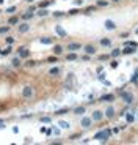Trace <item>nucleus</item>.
Listing matches in <instances>:
<instances>
[{
	"label": "nucleus",
	"instance_id": "obj_41",
	"mask_svg": "<svg viewBox=\"0 0 138 145\" xmlns=\"http://www.w3.org/2000/svg\"><path fill=\"white\" fill-rule=\"evenodd\" d=\"M77 13H79V10H71V11H69V14H77Z\"/></svg>",
	"mask_w": 138,
	"mask_h": 145
},
{
	"label": "nucleus",
	"instance_id": "obj_8",
	"mask_svg": "<svg viewBox=\"0 0 138 145\" xmlns=\"http://www.w3.org/2000/svg\"><path fill=\"white\" fill-rule=\"evenodd\" d=\"M105 117H107V118H113V117H115V109L111 107V106H108V107H107V110H105Z\"/></svg>",
	"mask_w": 138,
	"mask_h": 145
},
{
	"label": "nucleus",
	"instance_id": "obj_1",
	"mask_svg": "<svg viewBox=\"0 0 138 145\" xmlns=\"http://www.w3.org/2000/svg\"><path fill=\"white\" fill-rule=\"evenodd\" d=\"M111 134V131L110 129H105V131H99V133L94 136V139H97V140H101V142H107V139H108V136Z\"/></svg>",
	"mask_w": 138,
	"mask_h": 145
},
{
	"label": "nucleus",
	"instance_id": "obj_38",
	"mask_svg": "<svg viewBox=\"0 0 138 145\" xmlns=\"http://www.w3.org/2000/svg\"><path fill=\"white\" fill-rule=\"evenodd\" d=\"M27 65H28V66H34V65H36V62H33V60H28V62H27Z\"/></svg>",
	"mask_w": 138,
	"mask_h": 145
},
{
	"label": "nucleus",
	"instance_id": "obj_22",
	"mask_svg": "<svg viewBox=\"0 0 138 145\" xmlns=\"http://www.w3.org/2000/svg\"><path fill=\"white\" fill-rule=\"evenodd\" d=\"M32 18H33V11H28V13H25V14L22 16L24 21H28V19H32Z\"/></svg>",
	"mask_w": 138,
	"mask_h": 145
},
{
	"label": "nucleus",
	"instance_id": "obj_37",
	"mask_svg": "<svg viewBox=\"0 0 138 145\" xmlns=\"http://www.w3.org/2000/svg\"><path fill=\"white\" fill-rule=\"evenodd\" d=\"M14 11H16V6H10V8L6 10V13H14Z\"/></svg>",
	"mask_w": 138,
	"mask_h": 145
},
{
	"label": "nucleus",
	"instance_id": "obj_23",
	"mask_svg": "<svg viewBox=\"0 0 138 145\" xmlns=\"http://www.w3.org/2000/svg\"><path fill=\"white\" fill-rule=\"evenodd\" d=\"M52 3H53V0H47V2H42V3H39V8H46V6L52 5Z\"/></svg>",
	"mask_w": 138,
	"mask_h": 145
},
{
	"label": "nucleus",
	"instance_id": "obj_27",
	"mask_svg": "<svg viewBox=\"0 0 138 145\" xmlns=\"http://www.w3.org/2000/svg\"><path fill=\"white\" fill-rule=\"evenodd\" d=\"M10 27H11L10 24L5 25V27H0V33H6V32H10Z\"/></svg>",
	"mask_w": 138,
	"mask_h": 145
},
{
	"label": "nucleus",
	"instance_id": "obj_31",
	"mask_svg": "<svg viewBox=\"0 0 138 145\" xmlns=\"http://www.w3.org/2000/svg\"><path fill=\"white\" fill-rule=\"evenodd\" d=\"M107 5H108V3H107L105 0H99L97 2V6H107Z\"/></svg>",
	"mask_w": 138,
	"mask_h": 145
},
{
	"label": "nucleus",
	"instance_id": "obj_15",
	"mask_svg": "<svg viewBox=\"0 0 138 145\" xmlns=\"http://www.w3.org/2000/svg\"><path fill=\"white\" fill-rule=\"evenodd\" d=\"M66 60H68V62H72V60H77V54H74V52H71V54H68V55H66Z\"/></svg>",
	"mask_w": 138,
	"mask_h": 145
},
{
	"label": "nucleus",
	"instance_id": "obj_45",
	"mask_svg": "<svg viewBox=\"0 0 138 145\" xmlns=\"http://www.w3.org/2000/svg\"><path fill=\"white\" fill-rule=\"evenodd\" d=\"M113 2H119V0H113Z\"/></svg>",
	"mask_w": 138,
	"mask_h": 145
},
{
	"label": "nucleus",
	"instance_id": "obj_42",
	"mask_svg": "<svg viewBox=\"0 0 138 145\" xmlns=\"http://www.w3.org/2000/svg\"><path fill=\"white\" fill-rule=\"evenodd\" d=\"M49 62H57V57H49Z\"/></svg>",
	"mask_w": 138,
	"mask_h": 145
},
{
	"label": "nucleus",
	"instance_id": "obj_43",
	"mask_svg": "<svg viewBox=\"0 0 138 145\" xmlns=\"http://www.w3.org/2000/svg\"><path fill=\"white\" fill-rule=\"evenodd\" d=\"M86 11H88V13L89 11H94V6H88V8H86Z\"/></svg>",
	"mask_w": 138,
	"mask_h": 145
},
{
	"label": "nucleus",
	"instance_id": "obj_48",
	"mask_svg": "<svg viewBox=\"0 0 138 145\" xmlns=\"http://www.w3.org/2000/svg\"><path fill=\"white\" fill-rule=\"evenodd\" d=\"M137 33H138V28H137Z\"/></svg>",
	"mask_w": 138,
	"mask_h": 145
},
{
	"label": "nucleus",
	"instance_id": "obj_33",
	"mask_svg": "<svg viewBox=\"0 0 138 145\" xmlns=\"http://www.w3.org/2000/svg\"><path fill=\"white\" fill-rule=\"evenodd\" d=\"M126 120H127L129 123H132V121H133V115H130V114H127V115H126Z\"/></svg>",
	"mask_w": 138,
	"mask_h": 145
},
{
	"label": "nucleus",
	"instance_id": "obj_36",
	"mask_svg": "<svg viewBox=\"0 0 138 145\" xmlns=\"http://www.w3.org/2000/svg\"><path fill=\"white\" fill-rule=\"evenodd\" d=\"M118 65H119V63L116 62V60H113V62L110 63V66H111V68H118Z\"/></svg>",
	"mask_w": 138,
	"mask_h": 145
},
{
	"label": "nucleus",
	"instance_id": "obj_3",
	"mask_svg": "<svg viewBox=\"0 0 138 145\" xmlns=\"http://www.w3.org/2000/svg\"><path fill=\"white\" fill-rule=\"evenodd\" d=\"M91 123H93V118L83 117V118H82V121H80V125L83 126V128H89V126H91Z\"/></svg>",
	"mask_w": 138,
	"mask_h": 145
},
{
	"label": "nucleus",
	"instance_id": "obj_6",
	"mask_svg": "<svg viewBox=\"0 0 138 145\" xmlns=\"http://www.w3.org/2000/svg\"><path fill=\"white\" fill-rule=\"evenodd\" d=\"M79 49H82L80 43H71V44L68 46V50H79Z\"/></svg>",
	"mask_w": 138,
	"mask_h": 145
},
{
	"label": "nucleus",
	"instance_id": "obj_16",
	"mask_svg": "<svg viewBox=\"0 0 138 145\" xmlns=\"http://www.w3.org/2000/svg\"><path fill=\"white\" fill-rule=\"evenodd\" d=\"M55 30H57V33H58V35H60V36H63V38H64V36H66V32H64V30H63V28H61V27H60V25H57V27H55Z\"/></svg>",
	"mask_w": 138,
	"mask_h": 145
},
{
	"label": "nucleus",
	"instance_id": "obj_4",
	"mask_svg": "<svg viewBox=\"0 0 138 145\" xmlns=\"http://www.w3.org/2000/svg\"><path fill=\"white\" fill-rule=\"evenodd\" d=\"M32 95H33V88L32 87H25L24 90H22V96L24 98H30Z\"/></svg>",
	"mask_w": 138,
	"mask_h": 145
},
{
	"label": "nucleus",
	"instance_id": "obj_25",
	"mask_svg": "<svg viewBox=\"0 0 138 145\" xmlns=\"http://www.w3.org/2000/svg\"><path fill=\"white\" fill-rule=\"evenodd\" d=\"M47 14H49V11L44 10V8H41V10L38 11V16H41V18H42V16H47Z\"/></svg>",
	"mask_w": 138,
	"mask_h": 145
},
{
	"label": "nucleus",
	"instance_id": "obj_35",
	"mask_svg": "<svg viewBox=\"0 0 138 145\" xmlns=\"http://www.w3.org/2000/svg\"><path fill=\"white\" fill-rule=\"evenodd\" d=\"M63 14H64L63 11H55V13H53V16H55V18H61Z\"/></svg>",
	"mask_w": 138,
	"mask_h": 145
},
{
	"label": "nucleus",
	"instance_id": "obj_13",
	"mask_svg": "<svg viewBox=\"0 0 138 145\" xmlns=\"http://www.w3.org/2000/svg\"><path fill=\"white\" fill-rule=\"evenodd\" d=\"M74 114H75V115L85 114V107H83V106H79V107H75V109H74Z\"/></svg>",
	"mask_w": 138,
	"mask_h": 145
},
{
	"label": "nucleus",
	"instance_id": "obj_28",
	"mask_svg": "<svg viewBox=\"0 0 138 145\" xmlns=\"http://www.w3.org/2000/svg\"><path fill=\"white\" fill-rule=\"evenodd\" d=\"M119 54H122V52H121L119 49H115V50H111V54H110V55H111V57H115V58H116Z\"/></svg>",
	"mask_w": 138,
	"mask_h": 145
},
{
	"label": "nucleus",
	"instance_id": "obj_40",
	"mask_svg": "<svg viewBox=\"0 0 138 145\" xmlns=\"http://www.w3.org/2000/svg\"><path fill=\"white\" fill-rule=\"evenodd\" d=\"M99 58H101V62H102V60H107V58H108V55H101Z\"/></svg>",
	"mask_w": 138,
	"mask_h": 145
},
{
	"label": "nucleus",
	"instance_id": "obj_17",
	"mask_svg": "<svg viewBox=\"0 0 138 145\" xmlns=\"http://www.w3.org/2000/svg\"><path fill=\"white\" fill-rule=\"evenodd\" d=\"M39 41L42 43V44H52V38H49V36H42Z\"/></svg>",
	"mask_w": 138,
	"mask_h": 145
},
{
	"label": "nucleus",
	"instance_id": "obj_26",
	"mask_svg": "<svg viewBox=\"0 0 138 145\" xmlns=\"http://www.w3.org/2000/svg\"><path fill=\"white\" fill-rule=\"evenodd\" d=\"M101 44L102 46H111V41L107 40V38H104V40H101Z\"/></svg>",
	"mask_w": 138,
	"mask_h": 145
},
{
	"label": "nucleus",
	"instance_id": "obj_5",
	"mask_svg": "<svg viewBox=\"0 0 138 145\" xmlns=\"http://www.w3.org/2000/svg\"><path fill=\"white\" fill-rule=\"evenodd\" d=\"M105 28H107V30H115V28H116V24H115L111 19H107V21H105Z\"/></svg>",
	"mask_w": 138,
	"mask_h": 145
},
{
	"label": "nucleus",
	"instance_id": "obj_11",
	"mask_svg": "<svg viewBox=\"0 0 138 145\" xmlns=\"http://www.w3.org/2000/svg\"><path fill=\"white\" fill-rule=\"evenodd\" d=\"M28 55H30V50L28 49H22V48L19 49V57L20 58H27Z\"/></svg>",
	"mask_w": 138,
	"mask_h": 145
},
{
	"label": "nucleus",
	"instance_id": "obj_32",
	"mask_svg": "<svg viewBox=\"0 0 138 145\" xmlns=\"http://www.w3.org/2000/svg\"><path fill=\"white\" fill-rule=\"evenodd\" d=\"M5 41H6V44H13V43H14V38L8 36V38H5Z\"/></svg>",
	"mask_w": 138,
	"mask_h": 145
},
{
	"label": "nucleus",
	"instance_id": "obj_10",
	"mask_svg": "<svg viewBox=\"0 0 138 145\" xmlns=\"http://www.w3.org/2000/svg\"><path fill=\"white\" fill-rule=\"evenodd\" d=\"M102 115L104 114L101 112V110H96V112H93V117L91 118H93L94 121H99V120H102Z\"/></svg>",
	"mask_w": 138,
	"mask_h": 145
},
{
	"label": "nucleus",
	"instance_id": "obj_46",
	"mask_svg": "<svg viewBox=\"0 0 138 145\" xmlns=\"http://www.w3.org/2000/svg\"><path fill=\"white\" fill-rule=\"evenodd\" d=\"M0 3H3V0H0Z\"/></svg>",
	"mask_w": 138,
	"mask_h": 145
},
{
	"label": "nucleus",
	"instance_id": "obj_34",
	"mask_svg": "<svg viewBox=\"0 0 138 145\" xmlns=\"http://www.w3.org/2000/svg\"><path fill=\"white\" fill-rule=\"evenodd\" d=\"M41 121L42 123H50V117H41Z\"/></svg>",
	"mask_w": 138,
	"mask_h": 145
},
{
	"label": "nucleus",
	"instance_id": "obj_20",
	"mask_svg": "<svg viewBox=\"0 0 138 145\" xmlns=\"http://www.w3.org/2000/svg\"><path fill=\"white\" fill-rule=\"evenodd\" d=\"M11 44H10V48H5V49H3V50H0V54H2V55H10L11 54Z\"/></svg>",
	"mask_w": 138,
	"mask_h": 145
},
{
	"label": "nucleus",
	"instance_id": "obj_12",
	"mask_svg": "<svg viewBox=\"0 0 138 145\" xmlns=\"http://www.w3.org/2000/svg\"><path fill=\"white\" fill-rule=\"evenodd\" d=\"M113 99H115V95H111V93H107V95L101 96V101H113Z\"/></svg>",
	"mask_w": 138,
	"mask_h": 145
},
{
	"label": "nucleus",
	"instance_id": "obj_29",
	"mask_svg": "<svg viewBox=\"0 0 138 145\" xmlns=\"http://www.w3.org/2000/svg\"><path fill=\"white\" fill-rule=\"evenodd\" d=\"M11 63H13V66H16V68H17V66H20V60H19V58H14V60H13Z\"/></svg>",
	"mask_w": 138,
	"mask_h": 145
},
{
	"label": "nucleus",
	"instance_id": "obj_24",
	"mask_svg": "<svg viewBox=\"0 0 138 145\" xmlns=\"http://www.w3.org/2000/svg\"><path fill=\"white\" fill-rule=\"evenodd\" d=\"M58 126H60V128H63V129H68V128H69V123H68V121H63V120H61V121L58 123Z\"/></svg>",
	"mask_w": 138,
	"mask_h": 145
},
{
	"label": "nucleus",
	"instance_id": "obj_30",
	"mask_svg": "<svg viewBox=\"0 0 138 145\" xmlns=\"http://www.w3.org/2000/svg\"><path fill=\"white\" fill-rule=\"evenodd\" d=\"M68 110H69L68 107H64V109H60V110H57V115H63V114H66Z\"/></svg>",
	"mask_w": 138,
	"mask_h": 145
},
{
	"label": "nucleus",
	"instance_id": "obj_14",
	"mask_svg": "<svg viewBox=\"0 0 138 145\" xmlns=\"http://www.w3.org/2000/svg\"><path fill=\"white\" fill-rule=\"evenodd\" d=\"M28 30H30V27H28L27 24H20L19 25V32L20 33H25V32H28Z\"/></svg>",
	"mask_w": 138,
	"mask_h": 145
},
{
	"label": "nucleus",
	"instance_id": "obj_7",
	"mask_svg": "<svg viewBox=\"0 0 138 145\" xmlns=\"http://www.w3.org/2000/svg\"><path fill=\"white\" fill-rule=\"evenodd\" d=\"M121 52H122V54H127V55H130V54L135 52V48H133V46H127V44H126V48L121 50Z\"/></svg>",
	"mask_w": 138,
	"mask_h": 145
},
{
	"label": "nucleus",
	"instance_id": "obj_9",
	"mask_svg": "<svg viewBox=\"0 0 138 145\" xmlns=\"http://www.w3.org/2000/svg\"><path fill=\"white\" fill-rule=\"evenodd\" d=\"M85 52L88 55H93V54H96V48L91 46V44H88V46H85Z\"/></svg>",
	"mask_w": 138,
	"mask_h": 145
},
{
	"label": "nucleus",
	"instance_id": "obj_18",
	"mask_svg": "<svg viewBox=\"0 0 138 145\" xmlns=\"http://www.w3.org/2000/svg\"><path fill=\"white\" fill-rule=\"evenodd\" d=\"M17 22H19V18H16V16H13V18L8 19V24H10V25H16Z\"/></svg>",
	"mask_w": 138,
	"mask_h": 145
},
{
	"label": "nucleus",
	"instance_id": "obj_44",
	"mask_svg": "<svg viewBox=\"0 0 138 145\" xmlns=\"http://www.w3.org/2000/svg\"><path fill=\"white\" fill-rule=\"evenodd\" d=\"M27 2H28V3H32V2H34V0H27Z\"/></svg>",
	"mask_w": 138,
	"mask_h": 145
},
{
	"label": "nucleus",
	"instance_id": "obj_19",
	"mask_svg": "<svg viewBox=\"0 0 138 145\" xmlns=\"http://www.w3.org/2000/svg\"><path fill=\"white\" fill-rule=\"evenodd\" d=\"M61 52H63V48H61V46H53V54H55V55H60Z\"/></svg>",
	"mask_w": 138,
	"mask_h": 145
},
{
	"label": "nucleus",
	"instance_id": "obj_21",
	"mask_svg": "<svg viewBox=\"0 0 138 145\" xmlns=\"http://www.w3.org/2000/svg\"><path fill=\"white\" fill-rule=\"evenodd\" d=\"M49 74H50V76H57V74H60V68H50Z\"/></svg>",
	"mask_w": 138,
	"mask_h": 145
},
{
	"label": "nucleus",
	"instance_id": "obj_47",
	"mask_svg": "<svg viewBox=\"0 0 138 145\" xmlns=\"http://www.w3.org/2000/svg\"><path fill=\"white\" fill-rule=\"evenodd\" d=\"M0 123H3V121H2V118H0Z\"/></svg>",
	"mask_w": 138,
	"mask_h": 145
},
{
	"label": "nucleus",
	"instance_id": "obj_39",
	"mask_svg": "<svg viewBox=\"0 0 138 145\" xmlns=\"http://www.w3.org/2000/svg\"><path fill=\"white\" fill-rule=\"evenodd\" d=\"M126 44H129V46H133V48H137V43H133V41H129V43H126Z\"/></svg>",
	"mask_w": 138,
	"mask_h": 145
},
{
	"label": "nucleus",
	"instance_id": "obj_2",
	"mask_svg": "<svg viewBox=\"0 0 138 145\" xmlns=\"http://www.w3.org/2000/svg\"><path fill=\"white\" fill-rule=\"evenodd\" d=\"M121 96H122L124 103H127V104L133 103V95H132L130 92H122V93H121Z\"/></svg>",
	"mask_w": 138,
	"mask_h": 145
}]
</instances>
